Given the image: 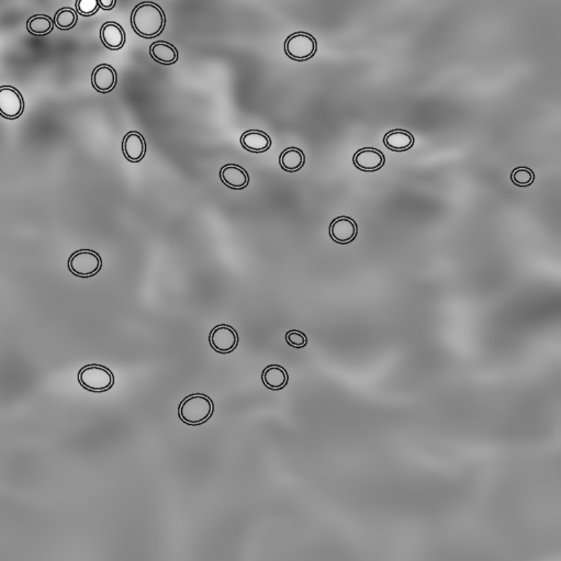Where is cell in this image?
Returning a JSON list of instances; mask_svg holds the SVG:
<instances>
[{
	"label": "cell",
	"mask_w": 561,
	"mask_h": 561,
	"mask_svg": "<svg viewBox=\"0 0 561 561\" xmlns=\"http://www.w3.org/2000/svg\"><path fill=\"white\" fill-rule=\"evenodd\" d=\"M355 166L358 169L367 173L379 171L386 163V158L383 152L374 149V147H365L362 150L357 151L353 158Z\"/></svg>",
	"instance_id": "9"
},
{
	"label": "cell",
	"mask_w": 561,
	"mask_h": 561,
	"mask_svg": "<svg viewBox=\"0 0 561 561\" xmlns=\"http://www.w3.org/2000/svg\"><path fill=\"white\" fill-rule=\"evenodd\" d=\"M99 7L103 10H112L116 6L117 0H98Z\"/></svg>",
	"instance_id": "24"
},
{
	"label": "cell",
	"mask_w": 561,
	"mask_h": 561,
	"mask_svg": "<svg viewBox=\"0 0 561 561\" xmlns=\"http://www.w3.org/2000/svg\"><path fill=\"white\" fill-rule=\"evenodd\" d=\"M131 24L137 35L153 39L158 37L165 28V13L156 3H142L132 11Z\"/></svg>",
	"instance_id": "1"
},
{
	"label": "cell",
	"mask_w": 561,
	"mask_h": 561,
	"mask_svg": "<svg viewBox=\"0 0 561 561\" xmlns=\"http://www.w3.org/2000/svg\"><path fill=\"white\" fill-rule=\"evenodd\" d=\"M118 82V75L112 66L103 64L94 69L92 83L94 90L101 94L112 92Z\"/></svg>",
	"instance_id": "11"
},
{
	"label": "cell",
	"mask_w": 561,
	"mask_h": 561,
	"mask_svg": "<svg viewBox=\"0 0 561 561\" xmlns=\"http://www.w3.org/2000/svg\"><path fill=\"white\" fill-rule=\"evenodd\" d=\"M150 56L153 60L163 65H173L178 60V51L171 43L158 41L150 47Z\"/></svg>",
	"instance_id": "16"
},
{
	"label": "cell",
	"mask_w": 561,
	"mask_h": 561,
	"mask_svg": "<svg viewBox=\"0 0 561 561\" xmlns=\"http://www.w3.org/2000/svg\"><path fill=\"white\" fill-rule=\"evenodd\" d=\"M511 181L519 187H528L535 181L534 171L527 167H517L512 171Z\"/></svg>",
	"instance_id": "21"
},
{
	"label": "cell",
	"mask_w": 561,
	"mask_h": 561,
	"mask_svg": "<svg viewBox=\"0 0 561 561\" xmlns=\"http://www.w3.org/2000/svg\"><path fill=\"white\" fill-rule=\"evenodd\" d=\"M209 341L215 351L221 354H228L237 347L239 335L232 326L221 324L211 330Z\"/></svg>",
	"instance_id": "7"
},
{
	"label": "cell",
	"mask_w": 561,
	"mask_h": 561,
	"mask_svg": "<svg viewBox=\"0 0 561 561\" xmlns=\"http://www.w3.org/2000/svg\"><path fill=\"white\" fill-rule=\"evenodd\" d=\"M77 20H78V16H77L76 11L65 7L56 12V17H54V24L58 26V29L65 31V30L72 29L76 26Z\"/></svg>",
	"instance_id": "20"
},
{
	"label": "cell",
	"mask_w": 561,
	"mask_h": 561,
	"mask_svg": "<svg viewBox=\"0 0 561 561\" xmlns=\"http://www.w3.org/2000/svg\"><path fill=\"white\" fill-rule=\"evenodd\" d=\"M279 163L283 171L296 173L305 164V155L298 147H289L281 153Z\"/></svg>",
	"instance_id": "18"
},
{
	"label": "cell",
	"mask_w": 561,
	"mask_h": 561,
	"mask_svg": "<svg viewBox=\"0 0 561 561\" xmlns=\"http://www.w3.org/2000/svg\"><path fill=\"white\" fill-rule=\"evenodd\" d=\"M26 28L31 35L44 37L52 32L54 24L50 17L45 16V15H37L28 20Z\"/></svg>",
	"instance_id": "19"
},
{
	"label": "cell",
	"mask_w": 561,
	"mask_h": 561,
	"mask_svg": "<svg viewBox=\"0 0 561 561\" xmlns=\"http://www.w3.org/2000/svg\"><path fill=\"white\" fill-rule=\"evenodd\" d=\"M357 233L358 226L356 222L349 217H339L330 223V237L339 244H349L356 239Z\"/></svg>",
	"instance_id": "8"
},
{
	"label": "cell",
	"mask_w": 561,
	"mask_h": 561,
	"mask_svg": "<svg viewBox=\"0 0 561 561\" xmlns=\"http://www.w3.org/2000/svg\"><path fill=\"white\" fill-rule=\"evenodd\" d=\"M24 110L22 94L11 86L0 87V116L15 120L22 116Z\"/></svg>",
	"instance_id": "6"
},
{
	"label": "cell",
	"mask_w": 561,
	"mask_h": 561,
	"mask_svg": "<svg viewBox=\"0 0 561 561\" xmlns=\"http://www.w3.org/2000/svg\"><path fill=\"white\" fill-rule=\"evenodd\" d=\"M220 178L223 184L234 190H242L249 184V176L244 168L235 164L223 166L220 171Z\"/></svg>",
	"instance_id": "12"
},
{
	"label": "cell",
	"mask_w": 561,
	"mask_h": 561,
	"mask_svg": "<svg viewBox=\"0 0 561 561\" xmlns=\"http://www.w3.org/2000/svg\"><path fill=\"white\" fill-rule=\"evenodd\" d=\"M262 383L270 390L278 391L285 388L289 381L288 373L278 365L268 366L262 373Z\"/></svg>",
	"instance_id": "17"
},
{
	"label": "cell",
	"mask_w": 561,
	"mask_h": 561,
	"mask_svg": "<svg viewBox=\"0 0 561 561\" xmlns=\"http://www.w3.org/2000/svg\"><path fill=\"white\" fill-rule=\"evenodd\" d=\"M99 3L98 0H77V12L83 17L94 16L99 10Z\"/></svg>",
	"instance_id": "22"
},
{
	"label": "cell",
	"mask_w": 561,
	"mask_h": 561,
	"mask_svg": "<svg viewBox=\"0 0 561 561\" xmlns=\"http://www.w3.org/2000/svg\"><path fill=\"white\" fill-rule=\"evenodd\" d=\"M242 146L253 153H262L269 150L271 139L265 132L260 130H249L241 137Z\"/></svg>",
	"instance_id": "14"
},
{
	"label": "cell",
	"mask_w": 561,
	"mask_h": 561,
	"mask_svg": "<svg viewBox=\"0 0 561 561\" xmlns=\"http://www.w3.org/2000/svg\"><path fill=\"white\" fill-rule=\"evenodd\" d=\"M103 260L92 249H81L74 253L69 260V269L74 275L88 278L99 273Z\"/></svg>",
	"instance_id": "4"
},
{
	"label": "cell",
	"mask_w": 561,
	"mask_h": 561,
	"mask_svg": "<svg viewBox=\"0 0 561 561\" xmlns=\"http://www.w3.org/2000/svg\"><path fill=\"white\" fill-rule=\"evenodd\" d=\"M78 380L87 390L92 392H105L115 383L113 374L100 365H90L81 370Z\"/></svg>",
	"instance_id": "3"
},
{
	"label": "cell",
	"mask_w": 561,
	"mask_h": 561,
	"mask_svg": "<svg viewBox=\"0 0 561 561\" xmlns=\"http://www.w3.org/2000/svg\"><path fill=\"white\" fill-rule=\"evenodd\" d=\"M383 144L394 152H404L415 145V137L405 130H392L383 137Z\"/></svg>",
	"instance_id": "15"
},
{
	"label": "cell",
	"mask_w": 561,
	"mask_h": 561,
	"mask_svg": "<svg viewBox=\"0 0 561 561\" xmlns=\"http://www.w3.org/2000/svg\"><path fill=\"white\" fill-rule=\"evenodd\" d=\"M122 150L126 160L131 163H139L146 153V142L139 132H129L122 142Z\"/></svg>",
	"instance_id": "10"
},
{
	"label": "cell",
	"mask_w": 561,
	"mask_h": 561,
	"mask_svg": "<svg viewBox=\"0 0 561 561\" xmlns=\"http://www.w3.org/2000/svg\"><path fill=\"white\" fill-rule=\"evenodd\" d=\"M317 50V40L307 32H296L285 42V52L287 56L298 62H303L313 58Z\"/></svg>",
	"instance_id": "5"
},
{
	"label": "cell",
	"mask_w": 561,
	"mask_h": 561,
	"mask_svg": "<svg viewBox=\"0 0 561 561\" xmlns=\"http://www.w3.org/2000/svg\"><path fill=\"white\" fill-rule=\"evenodd\" d=\"M213 402L205 394H192L187 396L179 405L178 415L183 422L188 425H200L207 422L213 415Z\"/></svg>",
	"instance_id": "2"
},
{
	"label": "cell",
	"mask_w": 561,
	"mask_h": 561,
	"mask_svg": "<svg viewBox=\"0 0 561 561\" xmlns=\"http://www.w3.org/2000/svg\"><path fill=\"white\" fill-rule=\"evenodd\" d=\"M100 39L109 50H120L126 43V33L117 22H107L100 30Z\"/></svg>",
	"instance_id": "13"
},
{
	"label": "cell",
	"mask_w": 561,
	"mask_h": 561,
	"mask_svg": "<svg viewBox=\"0 0 561 561\" xmlns=\"http://www.w3.org/2000/svg\"><path fill=\"white\" fill-rule=\"evenodd\" d=\"M286 341L287 343L290 345V346L294 347V349H302V347L305 346L308 343V339L305 334L302 333V332H300V330H292L287 332Z\"/></svg>",
	"instance_id": "23"
}]
</instances>
